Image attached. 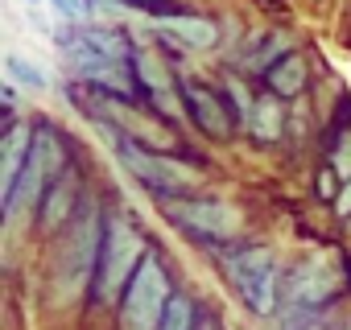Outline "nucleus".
<instances>
[{"label":"nucleus","mask_w":351,"mask_h":330,"mask_svg":"<svg viewBox=\"0 0 351 330\" xmlns=\"http://www.w3.org/2000/svg\"><path fill=\"white\" fill-rule=\"evenodd\" d=\"M186 99H191V107H195V116H199V124L211 132V136H228V116H223V107H219V99L207 91V87H199L195 79L186 83Z\"/></svg>","instance_id":"ddd939ff"},{"label":"nucleus","mask_w":351,"mask_h":330,"mask_svg":"<svg viewBox=\"0 0 351 330\" xmlns=\"http://www.w3.org/2000/svg\"><path fill=\"white\" fill-rule=\"evenodd\" d=\"M136 75H141V83L153 91V99H157L165 112H178V103H173V83H169V71L161 66V58L136 54Z\"/></svg>","instance_id":"f8f14e48"},{"label":"nucleus","mask_w":351,"mask_h":330,"mask_svg":"<svg viewBox=\"0 0 351 330\" xmlns=\"http://www.w3.org/2000/svg\"><path fill=\"white\" fill-rule=\"evenodd\" d=\"M302 83H306V66H302L298 54H285V58L269 71V87H273L277 95H298Z\"/></svg>","instance_id":"2eb2a0df"},{"label":"nucleus","mask_w":351,"mask_h":330,"mask_svg":"<svg viewBox=\"0 0 351 330\" xmlns=\"http://www.w3.org/2000/svg\"><path fill=\"white\" fill-rule=\"evenodd\" d=\"M58 161H62L58 140H54L50 132H42V136L34 140V149H29V161H25V170H21V178H17L13 199L5 203V219H17L25 207H34V203H38V194H42L46 178H54V174H58Z\"/></svg>","instance_id":"0eeeda50"},{"label":"nucleus","mask_w":351,"mask_h":330,"mask_svg":"<svg viewBox=\"0 0 351 330\" xmlns=\"http://www.w3.org/2000/svg\"><path fill=\"white\" fill-rule=\"evenodd\" d=\"M66 211H71V182H58L54 194H50V203H46L42 223H46V227H58V223L66 219Z\"/></svg>","instance_id":"a211bd4d"},{"label":"nucleus","mask_w":351,"mask_h":330,"mask_svg":"<svg viewBox=\"0 0 351 330\" xmlns=\"http://www.w3.org/2000/svg\"><path fill=\"white\" fill-rule=\"evenodd\" d=\"M169 305V289H165V272L153 256L141 260V268L132 272L128 289H124V305H120V322L124 330H157L161 314Z\"/></svg>","instance_id":"f257e3e1"},{"label":"nucleus","mask_w":351,"mask_h":330,"mask_svg":"<svg viewBox=\"0 0 351 330\" xmlns=\"http://www.w3.org/2000/svg\"><path fill=\"white\" fill-rule=\"evenodd\" d=\"M191 322H195L191 301H186V297H169V305H165V314H161V326H157V330H191Z\"/></svg>","instance_id":"f3484780"},{"label":"nucleus","mask_w":351,"mask_h":330,"mask_svg":"<svg viewBox=\"0 0 351 330\" xmlns=\"http://www.w3.org/2000/svg\"><path fill=\"white\" fill-rule=\"evenodd\" d=\"M281 330H322V318L314 314V305H293L281 322Z\"/></svg>","instance_id":"6ab92c4d"},{"label":"nucleus","mask_w":351,"mask_h":330,"mask_svg":"<svg viewBox=\"0 0 351 330\" xmlns=\"http://www.w3.org/2000/svg\"><path fill=\"white\" fill-rule=\"evenodd\" d=\"M120 161L145 186H153L161 194H178V190H195L199 186V174L186 161H173V157H161V153H145L141 144H128V140H120Z\"/></svg>","instance_id":"423d86ee"},{"label":"nucleus","mask_w":351,"mask_h":330,"mask_svg":"<svg viewBox=\"0 0 351 330\" xmlns=\"http://www.w3.org/2000/svg\"><path fill=\"white\" fill-rule=\"evenodd\" d=\"M339 215H351V182H347V190L339 194Z\"/></svg>","instance_id":"412c9836"},{"label":"nucleus","mask_w":351,"mask_h":330,"mask_svg":"<svg viewBox=\"0 0 351 330\" xmlns=\"http://www.w3.org/2000/svg\"><path fill=\"white\" fill-rule=\"evenodd\" d=\"M178 223H186L191 231H203V236H236L240 231V211L228 207V203H215V199H203V203H178L173 207Z\"/></svg>","instance_id":"1a4fd4ad"},{"label":"nucleus","mask_w":351,"mask_h":330,"mask_svg":"<svg viewBox=\"0 0 351 330\" xmlns=\"http://www.w3.org/2000/svg\"><path fill=\"white\" fill-rule=\"evenodd\" d=\"M157 29L169 34L173 42H182L186 50H211L215 46V25L207 17H186V13H169V17H157Z\"/></svg>","instance_id":"9b49d317"},{"label":"nucleus","mask_w":351,"mask_h":330,"mask_svg":"<svg viewBox=\"0 0 351 330\" xmlns=\"http://www.w3.org/2000/svg\"><path fill=\"white\" fill-rule=\"evenodd\" d=\"M228 272L240 289V297L248 301L252 314H273L277 309V264L273 252L265 248H244L228 260Z\"/></svg>","instance_id":"39448f33"},{"label":"nucleus","mask_w":351,"mask_h":330,"mask_svg":"<svg viewBox=\"0 0 351 330\" xmlns=\"http://www.w3.org/2000/svg\"><path fill=\"white\" fill-rule=\"evenodd\" d=\"M248 128L261 140H277L281 136V107H277V99H256L252 116H248Z\"/></svg>","instance_id":"dca6fc26"},{"label":"nucleus","mask_w":351,"mask_h":330,"mask_svg":"<svg viewBox=\"0 0 351 330\" xmlns=\"http://www.w3.org/2000/svg\"><path fill=\"white\" fill-rule=\"evenodd\" d=\"M347 227H351V215H347Z\"/></svg>","instance_id":"5701e85b"},{"label":"nucleus","mask_w":351,"mask_h":330,"mask_svg":"<svg viewBox=\"0 0 351 330\" xmlns=\"http://www.w3.org/2000/svg\"><path fill=\"white\" fill-rule=\"evenodd\" d=\"M141 236L128 219H108L104 231V252H99V293L104 301H116L120 289L132 281V272L141 268Z\"/></svg>","instance_id":"f03ea898"},{"label":"nucleus","mask_w":351,"mask_h":330,"mask_svg":"<svg viewBox=\"0 0 351 330\" xmlns=\"http://www.w3.org/2000/svg\"><path fill=\"white\" fill-rule=\"evenodd\" d=\"M95 252H99V219L83 215L79 227L66 236V248L58 256V272H54V293L62 301H75L95 268Z\"/></svg>","instance_id":"20e7f679"},{"label":"nucleus","mask_w":351,"mask_h":330,"mask_svg":"<svg viewBox=\"0 0 351 330\" xmlns=\"http://www.w3.org/2000/svg\"><path fill=\"white\" fill-rule=\"evenodd\" d=\"M50 5H54V13H58V17H66V21H79V17L87 13L83 0H50Z\"/></svg>","instance_id":"aec40b11"},{"label":"nucleus","mask_w":351,"mask_h":330,"mask_svg":"<svg viewBox=\"0 0 351 330\" xmlns=\"http://www.w3.org/2000/svg\"><path fill=\"white\" fill-rule=\"evenodd\" d=\"M5 79H9V87H25V91H46L50 87L46 71L38 62H29L25 54H17V50L5 54Z\"/></svg>","instance_id":"4468645a"},{"label":"nucleus","mask_w":351,"mask_h":330,"mask_svg":"<svg viewBox=\"0 0 351 330\" xmlns=\"http://www.w3.org/2000/svg\"><path fill=\"white\" fill-rule=\"evenodd\" d=\"M29 149H34V140H29V128L25 124H13L9 132H5V153H0V199H13V190H17V178H21V170H25V161H29Z\"/></svg>","instance_id":"9d476101"},{"label":"nucleus","mask_w":351,"mask_h":330,"mask_svg":"<svg viewBox=\"0 0 351 330\" xmlns=\"http://www.w3.org/2000/svg\"><path fill=\"white\" fill-rule=\"evenodd\" d=\"M335 285H339L335 260L330 256H314V260H306V264L293 268V277H289V301L293 305H318V301H326L335 293Z\"/></svg>","instance_id":"6e6552de"},{"label":"nucleus","mask_w":351,"mask_h":330,"mask_svg":"<svg viewBox=\"0 0 351 330\" xmlns=\"http://www.w3.org/2000/svg\"><path fill=\"white\" fill-rule=\"evenodd\" d=\"M25 5H29V9H38V5H42V0H25Z\"/></svg>","instance_id":"4be33fe9"},{"label":"nucleus","mask_w":351,"mask_h":330,"mask_svg":"<svg viewBox=\"0 0 351 330\" xmlns=\"http://www.w3.org/2000/svg\"><path fill=\"white\" fill-rule=\"evenodd\" d=\"M62 54L83 79L124 87V46L112 34H75L62 42Z\"/></svg>","instance_id":"7ed1b4c3"}]
</instances>
